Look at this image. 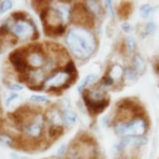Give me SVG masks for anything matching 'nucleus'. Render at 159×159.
<instances>
[{
	"instance_id": "20",
	"label": "nucleus",
	"mask_w": 159,
	"mask_h": 159,
	"mask_svg": "<svg viewBox=\"0 0 159 159\" xmlns=\"http://www.w3.org/2000/svg\"><path fill=\"white\" fill-rule=\"evenodd\" d=\"M12 7V1L10 0H4L0 2V14H5L6 11H9Z\"/></svg>"
},
{
	"instance_id": "24",
	"label": "nucleus",
	"mask_w": 159,
	"mask_h": 159,
	"mask_svg": "<svg viewBox=\"0 0 159 159\" xmlns=\"http://www.w3.org/2000/svg\"><path fill=\"white\" fill-rule=\"evenodd\" d=\"M7 87H9L11 91H15V92H17V91H21V89H22V86H21V84H19V83H9V84H7Z\"/></svg>"
},
{
	"instance_id": "13",
	"label": "nucleus",
	"mask_w": 159,
	"mask_h": 159,
	"mask_svg": "<svg viewBox=\"0 0 159 159\" xmlns=\"http://www.w3.org/2000/svg\"><path fill=\"white\" fill-rule=\"evenodd\" d=\"M130 11H132V5H130V2H122V4L119 5V9H118V15H119V17H122V19H127V17L129 16Z\"/></svg>"
},
{
	"instance_id": "26",
	"label": "nucleus",
	"mask_w": 159,
	"mask_h": 159,
	"mask_svg": "<svg viewBox=\"0 0 159 159\" xmlns=\"http://www.w3.org/2000/svg\"><path fill=\"white\" fill-rule=\"evenodd\" d=\"M128 42H127V46H128V48H129V51H132L133 48H134V46H135V42H134V39L133 37H128V40H127Z\"/></svg>"
},
{
	"instance_id": "11",
	"label": "nucleus",
	"mask_w": 159,
	"mask_h": 159,
	"mask_svg": "<svg viewBox=\"0 0 159 159\" xmlns=\"http://www.w3.org/2000/svg\"><path fill=\"white\" fill-rule=\"evenodd\" d=\"M112 80L113 82H120L123 80V76H124V68L119 65V63H113L111 66V68L108 70V73H107Z\"/></svg>"
},
{
	"instance_id": "7",
	"label": "nucleus",
	"mask_w": 159,
	"mask_h": 159,
	"mask_svg": "<svg viewBox=\"0 0 159 159\" xmlns=\"http://www.w3.org/2000/svg\"><path fill=\"white\" fill-rule=\"evenodd\" d=\"M78 155L81 159H96L97 155V147L92 138L87 135H78L76 139L72 140Z\"/></svg>"
},
{
	"instance_id": "9",
	"label": "nucleus",
	"mask_w": 159,
	"mask_h": 159,
	"mask_svg": "<svg viewBox=\"0 0 159 159\" xmlns=\"http://www.w3.org/2000/svg\"><path fill=\"white\" fill-rule=\"evenodd\" d=\"M10 62L15 66V68L20 72V73H26L27 72V66H26V61H25V52H24V47L15 50L14 52L10 53L9 56Z\"/></svg>"
},
{
	"instance_id": "27",
	"label": "nucleus",
	"mask_w": 159,
	"mask_h": 159,
	"mask_svg": "<svg viewBox=\"0 0 159 159\" xmlns=\"http://www.w3.org/2000/svg\"><path fill=\"white\" fill-rule=\"evenodd\" d=\"M17 97H19V94H17V93H12V94H11V96H10V97L6 99V103H5V106H6V107H9V106H10V103H11L14 99H16Z\"/></svg>"
},
{
	"instance_id": "21",
	"label": "nucleus",
	"mask_w": 159,
	"mask_h": 159,
	"mask_svg": "<svg viewBox=\"0 0 159 159\" xmlns=\"http://www.w3.org/2000/svg\"><path fill=\"white\" fill-rule=\"evenodd\" d=\"M124 76H125V78L127 80H130V81H134V80H137V77H138V73L133 70V67H130V68H127V70H124Z\"/></svg>"
},
{
	"instance_id": "23",
	"label": "nucleus",
	"mask_w": 159,
	"mask_h": 159,
	"mask_svg": "<svg viewBox=\"0 0 159 159\" xmlns=\"http://www.w3.org/2000/svg\"><path fill=\"white\" fill-rule=\"evenodd\" d=\"M102 87H111V86H113L114 84V82H113V80L108 76V75H106L103 78H102V81H101V83H99Z\"/></svg>"
},
{
	"instance_id": "2",
	"label": "nucleus",
	"mask_w": 159,
	"mask_h": 159,
	"mask_svg": "<svg viewBox=\"0 0 159 159\" xmlns=\"http://www.w3.org/2000/svg\"><path fill=\"white\" fill-rule=\"evenodd\" d=\"M75 78H76V68L73 62L70 61L62 70H57L52 72L47 78H45L42 83V88L48 92L61 91L62 88L70 86Z\"/></svg>"
},
{
	"instance_id": "30",
	"label": "nucleus",
	"mask_w": 159,
	"mask_h": 159,
	"mask_svg": "<svg viewBox=\"0 0 159 159\" xmlns=\"http://www.w3.org/2000/svg\"><path fill=\"white\" fill-rule=\"evenodd\" d=\"M157 72H158V76H159V65L157 66Z\"/></svg>"
},
{
	"instance_id": "17",
	"label": "nucleus",
	"mask_w": 159,
	"mask_h": 159,
	"mask_svg": "<svg viewBox=\"0 0 159 159\" xmlns=\"http://www.w3.org/2000/svg\"><path fill=\"white\" fill-rule=\"evenodd\" d=\"M153 11H154L153 6H152V5H149V4H145V5H142V6H140V9H139V15H140L142 17L147 19V17H148Z\"/></svg>"
},
{
	"instance_id": "19",
	"label": "nucleus",
	"mask_w": 159,
	"mask_h": 159,
	"mask_svg": "<svg viewBox=\"0 0 159 159\" xmlns=\"http://www.w3.org/2000/svg\"><path fill=\"white\" fill-rule=\"evenodd\" d=\"M66 159H81L78 153H77V150H76V148H75V145L72 143L68 145V149L66 152Z\"/></svg>"
},
{
	"instance_id": "28",
	"label": "nucleus",
	"mask_w": 159,
	"mask_h": 159,
	"mask_svg": "<svg viewBox=\"0 0 159 159\" xmlns=\"http://www.w3.org/2000/svg\"><path fill=\"white\" fill-rule=\"evenodd\" d=\"M122 30H123L124 32H129V31H130V25H129L128 22H123V24H122Z\"/></svg>"
},
{
	"instance_id": "29",
	"label": "nucleus",
	"mask_w": 159,
	"mask_h": 159,
	"mask_svg": "<svg viewBox=\"0 0 159 159\" xmlns=\"http://www.w3.org/2000/svg\"><path fill=\"white\" fill-rule=\"evenodd\" d=\"M66 148H67V147L63 144V145H62V147L58 149V153H57V155H62V154H65V150H66Z\"/></svg>"
},
{
	"instance_id": "8",
	"label": "nucleus",
	"mask_w": 159,
	"mask_h": 159,
	"mask_svg": "<svg viewBox=\"0 0 159 159\" xmlns=\"http://www.w3.org/2000/svg\"><path fill=\"white\" fill-rule=\"evenodd\" d=\"M71 20L77 24L76 26H82V27H89L92 25V16L89 10L83 5V4H77L72 11H71Z\"/></svg>"
},
{
	"instance_id": "16",
	"label": "nucleus",
	"mask_w": 159,
	"mask_h": 159,
	"mask_svg": "<svg viewBox=\"0 0 159 159\" xmlns=\"http://www.w3.org/2000/svg\"><path fill=\"white\" fill-rule=\"evenodd\" d=\"M96 81V76L94 75H88V76H86V78L82 81V83L78 86V92H81V93H83V89L88 86V84H91V83H93Z\"/></svg>"
},
{
	"instance_id": "12",
	"label": "nucleus",
	"mask_w": 159,
	"mask_h": 159,
	"mask_svg": "<svg viewBox=\"0 0 159 159\" xmlns=\"http://www.w3.org/2000/svg\"><path fill=\"white\" fill-rule=\"evenodd\" d=\"M62 116H63V123L67 127H71V125H73L77 122V114L73 111L66 109V111L62 112Z\"/></svg>"
},
{
	"instance_id": "25",
	"label": "nucleus",
	"mask_w": 159,
	"mask_h": 159,
	"mask_svg": "<svg viewBox=\"0 0 159 159\" xmlns=\"http://www.w3.org/2000/svg\"><path fill=\"white\" fill-rule=\"evenodd\" d=\"M154 30H155V24H154L153 21L148 22V24H147V31H148V34L154 32Z\"/></svg>"
},
{
	"instance_id": "10",
	"label": "nucleus",
	"mask_w": 159,
	"mask_h": 159,
	"mask_svg": "<svg viewBox=\"0 0 159 159\" xmlns=\"http://www.w3.org/2000/svg\"><path fill=\"white\" fill-rule=\"evenodd\" d=\"M45 118L48 122L50 127H62L63 123V116L62 112L57 107H51L45 112Z\"/></svg>"
},
{
	"instance_id": "6",
	"label": "nucleus",
	"mask_w": 159,
	"mask_h": 159,
	"mask_svg": "<svg viewBox=\"0 0 159 159\" xmlns=\"http://www.w3.org/2000/svg\"><path fill=\"white\" fill-rule=\"evenodd\" d=\"M24 52H25L26 66L30 68H34V70L41 68L48 61L46 52L42 50L40 45H31V46L24 47Z\"/></svg>"
},
{
	"instance_id": "5",
	"label": "nucleus",
	"mask_w": 159,
	"mask_h": 159,
	"mask_svg": "<svg viewBox=\"0 0 159 159\" xmlns=\"http://www.w3.org/2000/svg\"><path fill=\"white\" fill-rule=\"evenodd\" d=\"M113 125H114V130L117 132V134L124 138L142 137L147 132V128H148L147 120L143 118V116H137L129 122H116L113 123Z\"/></svg>"
},
{
	"instance_id": "15",
	"label": "nucleus",
	"mask_w": 159,
	"mask_h": 159,
	"mask_svg": "<svg viewBox=\"0 0 159 159\" xmlns=\"http://www.w3.org/2000/svg\"><path fill=\"white\" fill-rule=\"evenodd\" d=\"M87 6H88L89 12H92V14H94V15H101V12H102V6H101V4H99L98 1H88Z\"/></svg>"
},
{
	"instance_id": "3",
	"label": "nucleus",
	"mask_w": 159,
	"mask_h": 159,
	"mask_svg": "<svg viewBox=\"0 0 159 159\" xmlns=\"http://www.w3.org/2000/svg\"><path fill=\"white\" fill-rule=\"evenodd\" d=\"M83 101L87 106V109L92 114L101 113L104 108H107L109 99L107 96V91L101 84L93 86L88 89H84L83 93Z\"/></svg>"
},
{
	"instance_id": "1",
	"label": "nucleus",
	"mask_w": 159,
	"mask_h": 159,
	"mask_svg": "<svg viewBox=\"0 0 159 159\" xmlns=\"http://www.w3.org/2000/svg\"><path fill=\"white\" fill-rule=\"evenodd\" d=\"M66 45L76 58L87 60L93 55L97 41L87 27L73 26L66 34Z\"/></svg>"
},
{
	"instance_id": "18",
	"label": "nucleus",
	"mask_w": 159,
	"mask_h": 159,
	"mask_svg": "<svg viewBox=\"0 0 159 159\" xmlns=\"http://www.w3.org/2000/svg\"><path fill=\"white\" fill-rule=\"evenodd\" d=\"M0 144L5 145V147H12L14 145V139L6 133H1L0 134Z\"/></svg>"
},
{
	"instance_id": "22",
	"label": "nucleus",
	"mask_w": 159,
	"mask_h": 159,
	"mask_svg": "<svg viewBox=\"0 0 159 159\" xmlns=\"http://www.w3.org/2000/svg\"><path fill=\"white\" fill-rule=\"evenodd\" d=\"M30 101H31V102H35V103H46V102H48V97L34 94V96L30 97Z\"/></svg>"
},
{
	"instance_id": "4",
	"label": "nucleus",
	"mask_w": 159,
	"mask_h": 159,
	"mask_svg": "<svg viewBox=\"0 0 159 159\" xmlns=\"http://www.w3.org/2000/svg\"><path fill=\"white\" fill-rule=\"evenodd\" d=\"M12 17L15 19L14 24L10 25V32L14 35L15 39L19 40H35L37 37L36 26L32 24L30 19L25 14H14Z\"/></svg>"
},
{
	"instance_id": "14",
	"label": "nucleus",
	"mask_w": 159,
	"mask_h": 159,
	"mask_svg": "<svg viewBox=\"0 0 159 159\" xmlns=\"http://www.w3.org/2000/svg\"><path fill=\"white\" fill-rule=\"evenodd\" d=\"M145 68V65H144V61L142 60L140 56H135L134 60H133V70L137 72V73H142Z\"/></svg>"
}]
</instances>
